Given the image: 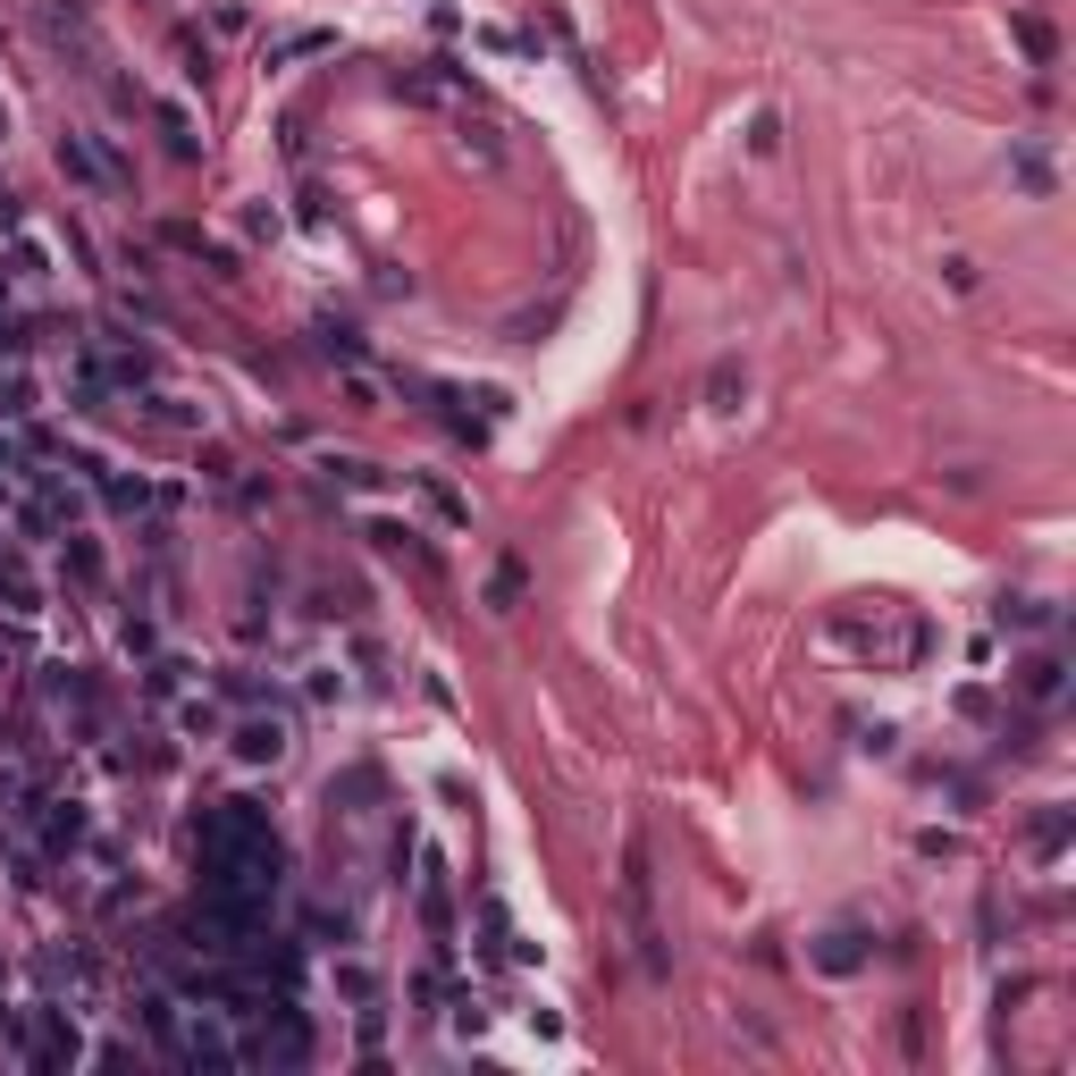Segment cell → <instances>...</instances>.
I'll list each match as a JSON object with an SVG mask.
<instances>
[{
  "label": "cell",
  "mask_w": 1076,
  "mask_h": 1076,
  "mask_svg": "<svg viewBox=\"0 0 1076 1076\" xmlns=\"http://www.w3.org/2000/svg\"><path fill=\"white\" fill-rule=\"evenodd\" d=\"M236 749H245V757H278V749H286V740H278V723H253V732H245V740H236Z\"/></svg>",
  "instance_id": "1"
}]
</instances>
